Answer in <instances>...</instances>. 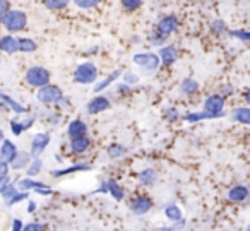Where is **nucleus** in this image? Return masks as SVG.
Listing matches in <instances>:
<instances>
[{
	"instance_id": "obj_34",
	"label": "nucleus",
	"mask_w": 250,
	"mask_h": 231,
	"mask_svg": "<svg viewBox=\"0 0 250 231\" xmlns=\"http://www.w3.org/2000/svg\"><path fill=\"white\" fill-rule=\"evenodd\" d=\"M67 5H69V2H65V0H60V2H45V7L55 9V11H59V9H65Z\"/></svg>"
},
{
	"instance_id": "obj_1",
	"label": "nucleus",
	"mask_w": 250,
	"mask_h": 231,
	"mask_svg": "<svg viewBox=\"0 0 250 231\" xmlns=\"http://www.w3.org/2000/svg\"><path fill=\"white\" fill-rule=\"evenodd\" d=\"M98 79V67L91 62L81 63L74 72V81L77 84H93Z\"/></svg>"
},
{
	"instance_id": "obj_39",
	"label": "nucleus",
	"mask_w": 250,
	"mask_h": 231,
	"mask_svg": "<svg viewBox=\"0 0 250 231\" xmlns=\"http://www.w3.org/2000/svg\"><path fill=\"white\" fill-rule=\"evenodd\" d=\"M7 12H9V2L0 0V22L4 21V18L7 16Z\"/></svg>"
},
{
	"instance_id": "obj_42",
	"label": "nucleus",
	"mask_w": 250,
	"mask_h": 231,
	"mask_svg": "<svg viewBox=\"0 0 250 231\" xmlns=\"http://www.w3.org/2000/svg\"><path fill=\"white\" fill-rule=\"evenodd\" d=\"M211 29L219 35V33L225 31V22H223V21H214V22H212V26H211Z\"/></svg>"
},
{
	"instance_id": "obj_31",
	"label": "nucleus",
	"mask_w": 250,
	"mask_h": 231,
	"mask_svg": "<svg viewBox=\"0 0 250 231\" xmlns=\"http://www.w3.org/2000/svg\"><path fill=\"white\" fill-rule=\"evenodd\" d=\"M122 5H124L125 11L134 12L136 9H139L141 5H143V2H139V0H124V2H122Z\"/></svg>"
},
{
	"instance_id": "obj_36",
	"label": "nucleus",
	"mask_w": 250,
	"mask_h": 231,
	"mask_svg": "<svg viewBox=\"0 0 250 231\" xmlns=\"http://www.w3.org/2000/svg\"><path fill=\"white\" fill-rule=\"evenodd\" d=\"M229 35L235 36V38H238V40H242V42H249L250 40L249 31H243V29H235V31H231Z\"/></svg>"
},
{
	"instance_id": "obj_18",
	"label": "nucleus",
	"mask_w": 250,
	"mask_h": 231,
	"mask_svg": "<svg viewBox=\"0 0 250 231\" xmlns=\"http://www.w3.org/2000/svg\"><path fill=\"white\" fill-rule=\"evenodd\" d=\"M86 169H91V165H86V163H79V165H74L69 166L65 169H57V171H52V176H63V175H69V173H76V171H86Z\"/></svg>"
},
{
	"instance_id": "obj_29",
	"label": "nucleus",
	"mask_w": 250,
	"mask_h": 231,
	"mask_svg": "<svg viewBox=\"0 0 250 231\" xmlns=\"http://www.w3.org/2000/svg\"><path fill=\"white\" fill-rule=\"evenodd\" d=\"M42 168H43V161L42 159H35V161H31L28 165V169H26V171H28V176L29 178H31V176H36L38 175L40 171H42Z\"/></svg>"
},
{
	"instance_id": "obj_26",
	"label": "nucleus",
	"mask_w": 250,
	"mask_h": 231,
	"mask_svg": "<svg viewBox=\"0 0 250 231\" xmlns=\"http://www.w3.org/2000/svg\"><path fill=\"white\" fill-rule=\"evenodd\" d=\"M106 185V190L108 192L113 195V199H117V200H122L124 199V195H125V192H124V189H122L120 185H118L117 182H108V183H104Z\"/></svg>"
},
{
	"instance_id": "obj_40",
	"label": "nucleus",
	"mask_w": 250,
	"mask_h": 231,
	"mask_svg": "<svg viewBox=\"0 0 250 231\" xmlns=\"http://www.w3.org/2000/svg\"><path fill=\"white\" fill-rule=\"evenodd\" d=\"M76 5L77 7H81V9H93V7H96L98 5V2H94V0H86V2H76Z\"/></svg>"
},
{
	"instance_id": "obj_12",
	"label": "nucleus",
	"mask_w": 250,
	"mask_h": 231,
	"mask_svg": "<svg viewBox=\"0 0 250 231\" xmlns=\"http://www.w3.org/2000/svg\"><path fill=\"white\" fill-rule=\"evenodd\" d=\"M151 207H153V200L149 199V197H136V199L130 202V210H132L134 214H146L151 210Z\"/></svg>"
},
{
	"instance_id": "obj_24",
	"label": "nucleus",
	"mask_w": 250,
	"mask_h": 231,
	"mask_svg": "<svg viewBox=\"0 0 250 231\" xmlns=\"http://www.w3.org/2000/svg\"><path fill=\"white\" fill-rule=\"evenodd\" d=\"M18 50L22 53H31L36 50V43L31 38H18Z\"/></svg>"
},
{
	"instance_id": "obj_9",
	"label": "nucleus",
	"mask_w": 250,
	"mask_h": 231,
	"mask_svg": "<svg viewBox=\"0 0 250 231\" xmlns=\"http://www.w3.org/2000/svg\"><path fill=\"white\" fill-rule=\"evenodd\" d=\"M18 152L19 151L14 142L4 139V141H2V147H0V165H9V163H12L16 159V156H18Z\"/></svg>"
},
{
	"instance_id": "obj_46",
	"label": "nucleus",
	"mask_w": 250,
	"mask_h": 231,
	"mask_svg": "<svg viewBox=\"0 0 250 231\" xmlns=\"http://www.w3.org/2000/svg\"><path fill=\"white\" fill-rule=\"evenodd\" d=\"M153 231H173V228H165V226H161V228H154Z\"/></svg>"
},
{
	"instance_id": "obj_10",
	"label": "nucleus",
	"mask_w": 250,
	"mask_h": 231,
	"mask_svg": "<svg viewBox=\"0 0 250 231\" xmlns=\"http://www.w3.org/2000/svg\"><path fill=\"white\" fill-rule=\"evenodd\" d=\"M177 29H178V19L175 16H163L158 21V31H160V35L168 36L177 31Z\"/></svg>"
},
{
	"instance_id": "obj_6",
	"label": "nucleus",
	"mask_w": 250,
	"mask_h": 231,
	"mask_svg": "<svg viewBox=\"0 0 250 231\" xmlns=\"http://www.w3.org/2000/svg\"><path fill=\"white\" fill-rule=\"evenodd\" d=\"M204 111L211 115L212 118H218L225 113V98L219 94H212V96L206 98L204 101Z\"/></svg>"
},
{
	"instance_id": "obj_13",
	"label": "nucleus",
	"mask_w": 250,
	"mask_h": 231,
	"mask_svg": "<svg viewBox=\"0 0 250 231\" xmlns=\"http://www.w3.org/2000/svg\"><path fill=\"white\" fill-rule=\"evenodd\" d=\"M67 132H69V137H70V141L72 139H79V137H84V135L87 134V125H86V122H83V120H72L69 124V128H67Z\"/></svg>"
},
{
	"instance_id": "obj_47",
	"label": "nucleus",
	"mask_w": 250,
	"mask_h": 231,
	"mask_svg": "<svg viewBox=\"0 0 250 231\" xmlns=\"http://www.w3.org/2000/svg\"><path fill=\"white\" fill-rule=\"evenodd\" d=\"M0 141H4V132L0 130Z\"/></svg>"
},
{
	"instance_id": "obj_35",
	"label": "nucleus",
	"mask_w": 250,
	"mask_h": 231,
	"mask_svg": "<svg viewBox=\"0 0 250 231\" xmlns=\"http://www.w3.org/2000/svg\"><path fill=\"white\" fill-rule=\"evenodd\" d=\"M22 231H46V226L40 223H31V224L22 226Z\"/></svg>"
},
{
	"instance_id": "obj_32",
	"label": "nucleus",
	"mask_w": 250,
	"mask_h": 231,
	"mask_svg": "<svg viewBox=\"0 0 250 231\" xmlns=\"http://www.w3.org/2000/svg\"><path fill=\"white\" fill-rule=\"evenodd\" d=\"M202 118H212V117L206 113V111H201V113H188L187 117H185V122L194 124V122H199V120H202Z\"/></svg>"
},
{
	"instance_id": "obj_38",
	"label": "nucleus",
	"mask_w": 250,
	"mask_h": 231,
	"mask_svg": "<svg viewBox=\"0 0 250 231\" xmlns=\"http://www.w3.org/2000/svg\"><path fill=\"white\" fill-rule=\"evenodd\" d=\"M124 81H125V86H129V84H136L139 81V77L132 72H125L124 74Z\"/></svg>"
},
{
	"instance_id": "obj_22",
	"label": "nucleus",
	"mask_w": 250,
	"mask_h": 231,
	"mask_svg": "<svg viewBox=\"0 0 250 231\" xmlns=\"http://www.w3.org/2000/svg\"><path fill=\"white\" fill-rule=\"evenodd\" d=\"M120 74H122V70H115V72H111L110 76L106 77V79H103L101 83H98L96 86H94V91H96V93H100V91L106 89V87L110 86V84H113L115 81H117L118 77H120Z\"/></svg>"
},
{
	"instance_id": "obj_3",
	"label": "nucleus",
	"mask_w": 250,
	"mask_h": 231,
	"mask_svg": "<svg viewBox=\"0 0 250 231\" xmlns=\"http://www.w3.org/2000/svg\"><path fill=\"white\" fill-rule=\"evenodd\" d=\"M48 81H50V72L45 67L35 65L31 69H28V72H26V83L31 87H38L40 89V87L46 86Z\"/></svg>"
},
{
	"instance_id": "obj_44",
	"label": "nucleus",
	"mask_w": 250,
	"mask_h": 231,
	"mask_svg": "<svg viewBox=\"0 0 250 231\" xmlns=\"http://www.w3.org/2000/svg\"><path fill=\"white\" fill-rule=\"evenodd\" d=\"M12 231H22V221L21 219H16L12 223Z\"/></svg>"
},
{
	"instance_id": "obj_5",
	"label": "nucleus",
	"mask_w": 250,
	"mask_h": 231,
	"mask_svg": "<svg viewBox=\"0 0 250 231\" xmlns=\"http://www.w3.org/2000/svg\"><path fill=\"white\" fill-rule=\"evenodd\" d=\"M40 103L43 105H53L59 103L62 100V89L59 86H52V84H46V86L40 87L38 94H36Z\"/></svg>"
},
{
	"instance_id": "obj_8",
	"label": "nucleus",
	"mask_w": 250,
	"mask_h": 231,
	"mask_svg": "<svg viewBox=\"0 0 250 231\" xmlns=\"http://www.w3.org/2000/svg\"><path fill=\"white\" fill-rule=\"evenodd\" d=\"M48 144H50V135L48 134H43V132L36 134L31 141V152H29V156L38 159L40 156L43 154V151H45Z\"/></svg>"
},
{
	"instance_id": "obj_7",
	"label": "nucleus",
	"mask_w": 250,
	"mask_h": 231,
	"mask_svg": "<svg viewBox=\"0 0 250 231\" xmlns=\"http://www.w3.org/2000/svg\"><path fill=\"white\" fill-rule=\"evenodd\" d=\"M18 187H19V190H22L24 193L28 192V190H33V192L40 193V195H50V193H52V189H50L48 185H45V183H42V182H36V180H33V178L19 180Z\"/></svg>"
},
{
	"instance_id": "obj_21",
	"label": "nucleus",
	"mask_w": 250,
	"mask_h": 231,
	"mask_svg": "<svg viewBox=\"0 0 250 231\" xmlns=\"http://www.w3.org/2000/svg\"><path fill=\"white\" fill-rule=\"evenodd\" d=\"M29 163H31L29 152H18V156H16V159L11 163V166L14 169H22V168H28Z\"/></svg>"
},
{
	"instance_id": "obj_43",
	"label": "nucleus",
	"mask_w": 250,
	"mask_h": 231,
	"mask_svg": "<svg viewBox=\"0 0 250 231\" xmlns=\"http://www.w3.org/2000/svg\"><path fill=\"white\" fill-rule=\"evenodd\" d=\"M167 118H168V122H173V120H177V118H178V113H177V110H175L173 106H170L167 110Z\"/></svg>"
},
{
	"instance_id": "obj_15",
	"label": "nucleus",
	"mask_w": 250,
	"mask_h": 231,
	"mask_svg": "<svg viewBox=\"0 0 250 231\" xmlns=\"http://www.w3.org/2000/svg\"><path fill=\"white\" fill-rule=\"evenodd\" d=\"M89 146H91V141L87 139V135L70 141V149H72V152H76V154H84V152L89 149Z\"/></svg>"
},
{
	"instance_id": "obj_2",
	"label": "nucleus",
	"mask_w": 250,
	"mask_h": 231,
	"mask_svg": "<svg viewBox=\"0 0 250 231\" xmlns=\"http://www.w3.org/2000/svg\"><path fill=\"white\" fill-rule=\"evenodd\" d=\"M2 22H4V28L9 33H18L26 28L28 18H26V14L22 11H9Z\"/></svg>"
},
{
	"instance_id": "obj_27",
	"label": "nucleus",
	"mask_w": 250,
	"mask_h": 231,
	"mask_svg": "<svg viewBox=\"0 0 250 231\" xmlns=\"http://www.w3.org/2000/svg\"><path fill=\"white\" fill-rule=\"evenodd\" d=\"M197 89H199V83L194 79H185L184 83L180 84V91L184 94H194Z\"/></svg>"
},
{
	"instance_id": "obj_28",
	"label": "nucleus",
	"mask_w": 250,
	"mask_h": 231,
	"mask_svg": "<svg viewBox=\"0 0 250 231\" xmlns=\"http://www.w3.org/2000/svg\"><path fill=\"white\" fill-rule=\"evenodd\" d=\"M127 151L129 149L125 147V146H120V144H113L108 147V154L111 156V158H122V156L127 154Z\"/></svg>"
},
{
	"instance_id": "obj_45",
	"label": "nucleus",
	"mask_w": 250,
	"mask_h": 231,
	"mask_svg": "<svg viewBox=\"0 0 250 231\" xmlns=\"http://www.w3.org/2000/svg\"><path fill=\"white\" fill-rule=\"evenodd\" d=\"M36 210V202H29L28 204V212H35Z\"/></svg>"
},
{
	"instance_id": "obj_14",
	"label": "nucleus",
	"mask_w": 250,
	"mask_h": 231,
	"mask_svg": "<svg viewBox=\"0 0 250 231\" xmlns=\"http://www.w3.org/2000/svg\"><path fill=\"white\" fill-rule=\"evenodd\" d=\"M160 62H163L165 65H171V63L177 62L178 59V50L175 46H163L160 50V53H156Z\"/></svg>"
},
{
	"instance_id": "obj_30",
	"label": "nucleus",
	"mask_w": 250,
	"mask_h": 231,
	"mask_svg": "<svg viewBox=\"0 0 250 231\" xmlns=\"http://www.w3.org/2000/svg\"><path fill=\"white\" fill-rule=\"evenodd\" d=\"M0 193H2V195L5 197V199H11L12 195H16V193H18V189H16L14 185H7V183L4 182V185L0 187Z\"/></svg>"
},
{
	"instance_id": "obj_23",
	"label": "nucleus",
	"mask_w": 250,
	"mask_h": 231,
	"mask_svg": "<svg viewBox=\"0 0 250 231\" xmlns=\"http://www.w3.org/2000/svg\"><path fill=\"white\" fill-rule=\"evenodd\" d=\"M165 214H167V217L170 221H173V223H180L182 217H184V214H182L180 207L175 206V204H170V206L165 209Z\"/></svg>"
},
{
	"instance_id": "obj_33",
	"label": "nucleus",
	"mask_w": 250,
	"mask_h": 231,
	"mask_svg": "<svg viewBox=\"0 0 250 231\" xmlns=\"http://www.w3.org/2000/svg\"><path fill=\"white\" fill-rule=\"evenodd\" d=\"M11 128L14 135H21L22 132H24V128H22V125H21V120H18V118H12L11 120Z\"/></svg>"
},
{
	"instance_id": "obj_4",
	"label": "nucleus",
	"mask_w": 250,
	"mask_h": 231,
	"mask_svg": "<svg viewBox=\"0 0 250 231\" xmlns=\"http://www.w3.org/2000/svg\"><path fill=\"white\" fill-rule=\"evenodd\" d=\"M134 63L139 65V67H143L144 72L153 74L158 70V67H160L161 62H160V59H158L156 53L146 52V53H136V55H134Z\"/></svg>"
},
{
	"instance_id": "obj_19",
	"label": "nucleus",
	"mask_w": 250,
	"mask_h": 231,
	"mask_svg": "<svg viewBox=\"0 0 250 231\" xmlns=\"http://www.w3.org/2000/svg\"><path fill=\"white\" fill-rule=\"evenodd\" d=\"M139 182L143 185H153V183L158 182V173L154 171L153 168H146L139 173Z\"/></svg>"
},
{
	"instance_id": "obj_25",
	"label": "nucleus",
	"mask_w": 250,
	"mask_h": 231,
	"mask_svg": "<svg viewBox=\"0 0 250 231\" xmlns=\"http://www.w3.org/2000/svg\"><path fill=\"white\" fill-rule=\"evenodd\" d=\"M233 118H235L236 122H240V124L249 125L250 124V110L247 106L236 108L235 113H233Z\"/></svg>"
},
{
	"instance_id": "obj_41",
	"label": "nucleus",
	"mask_w": 250,
	"mask_h": 231,
	"mask_svg": "<svg viewBox=\"0 0 250 231\" xmlns=\"http://www.w3.org/2000/svg\"><path fill=\"white\" fill-rule=\"evenodd\" d=\"M7 175H9L7 165H0V185L4 182H7Z\"/></svg>"
},
{
	"instance_id": "obj_17",
	"label": "nucleus",
	"mask_w": 250,
	"mask_h": 231,
	"mask_svg": "<svg viewBox=\"0 0 250 231\" xmlns=\"http://www.w3.org/2000/svg\"><path fill=\"white\" fill-rule=\"evenodd\" d=\"M247 197H249V189L243 187V185L233 187V189L228 192V199L233 200V202H243Z\"/></svg>"
},
{
	"instance_id": "obj_20",
	"label": "nucleus",
	"mask_w": 250,
	"mask_h": 231,
	"mask_svg": "<svg viewBox=\"0 0 250 231\" xmlns=\"http://www.w3.org/2000/svg\"><path fill=\"white\" fill-rule=\"evenodd\" d=\"M0 100L4 101V103L7 105L12 111H16V113H26V111H28V108H24L21 103H18L16 100H12V98L7 96L5 93H0Z\"/></svg>"
},
{
	"instance_id": "obj_37",
	"label": "nucleus",
	"mask_w": 250,
	"mask_h": 231,
	"mask_svg": "<svg viewBox=\"0 0 250 231\" xmlns=\"http://www.w3.org/2000/svg\"><path fill=\"white\" fill-rule=\"evenodd\" d=\"M26 197H28V193H24V192H18L16 195H12L11 199L7 200V206H14V204H18V202H21V200H24Z\"/></svg>"
},
{
	"instance_id": "obj_16",
	"label": "nucleus",
	"mask_w": 250,
	"mask_h": 231,
	"mask_svg": "<svg viewBox=\"0 0 250 231\" xmlns=\"http://www.w3.org/2000/svg\"><path fill=\"white\" fill-rule=\"evenodd\" d=\"M0 50L5 53H16L18 52V38H14V36L7 35V36H2L0 38Z\"/></svg>"
},
{
	"instance_id": "obj_11",
	"label": "nucleus",
	"mask_w": 250,
	"mask_h": 231,
	"mask_svg": "<svg viewBox=\"0 0 250 231\" xmlns=\"http://www.w3.org/2000/svg\"><path fill=\"white\" fill-rule=\"evenodd\" d=\"M108 108H110V100L104 96H96L87 103L86 111L89 115H98V113H101V111H106Z\"/></svg>"
}]
</instances>
